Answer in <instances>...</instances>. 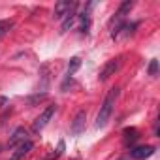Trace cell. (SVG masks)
<instances>
[{
    "label": "cell",
    "instance_id": "5bb4252c",
    "mask_svg": "<svg viewBox=\"0 0 160 160\" xmlns=\"http://www.w3.org/2000/svg\"><path fill=\"white\" fill-rule=\"evenodd\" d=\"M122 134H124V139H126V141H136V139L139 138L136 128H124V132H122Z\"/></svg>",
    "mask_w": 160,
    "mask_h": 160
},
{
    "label": "cell",
    "instance_id": "9c48e42d",
    "mask_svg": "<svg viewBox=\"0 0 160 160\" xmlns=\"http://www.w3.org/2000/svg\"><path fill=\"white\" fill-rule=\"evenodd\" d=\"M23 141H27V130H25L23 126H19V128L13 132V136L10 138L8 147H17V145H21Z\"/></svg>",
    "mask_w": 160,
    "mask_h": 160
},
{
    "label": "cell",
    "instance_id": "ba28073f",
    "mask_svg": "<svg viewBox=\"0 0 160 160\" xmlns=\"http://www.w3.org/2000/svg\"><path fill=\"white\" fill-rule=\"evenodd\" d=\"M34 149V143L30 141V139H27V141H23L21 145H17L15 147V151H13V154L10 156V160H23L30 151Z\"/></svg>",
    "mask_w": 160,
    "mask_h": 160
},
{
    "label": "cell",
    "instance_id": "30bf717a",
    "mask_svg": "<svg viewBox=\"0 0 160 160\" xmlns=\"http://www.w3.org/2000/svg\"><path fill=\"white\" fill-rule=\"evenodd\" d=\"M132 8H134V2H132V0H128V2L121 4V8H119V10H117V13H115V21H117V23H121V21H122V17H124Z\"/></svg>",
    "mask_w": 160,
    "mask_h": 160
},
{
    "label": "cell",
    "instance_id": "8fae6325",
    "mask_svg": "<svg viewBox=\"0 0 160 160\" xmlns=\"http://www.w3.org/2000/svg\"><path fill=\"white\" fill-rule=\"evenodd\" d=\"M75 21H77V13H75V12L68 13V15L62 19V32H66L68 28H72V27L75 25Z\"/></svg>",
    "mask_w": 160,
    "mask_h": 160
},
{
    "label": "cell",
    "instance_id": "7c38bea8",
    "mask_svg": "<svg viewBox=\"0 0 160 160\" xmlns=\"http://www.w3.org/2000/svg\"><path fill=\"white\" fill-rule=\"evenodd\" d=\"M79 66H81V58H79V57H73V58H70V64H68V73H66V77H72Z\"/></svg>",
    "mask_w": 160,
    "mask_h": 160
},
{
    "label": "cell",
    "instance_id": "3957f363",
    "mask_svg": "<svg viewBox=\"0 0 160 160\" xmlns=\"http://www.w3.org/2000/svg\"><path fill=\"white\" fill-rule=\"evenodd\" d=\"M121 66H122V57H121V55L115 57V58H111V60H108V62L104 64V68L100 70L98 79H100V81H108L111 75H115V73L121 70Z\"/></svg>",
    "mask_w": 160,
    "mask_h": 160
},
{
    "label": "cell",
    "instance_id": "9a60e30c",
    "mask_svg": "<svg viewBox=\"0 0 160 160\" xmlns=\"http://www.w3.org/2000/svg\"><path fill=\"white\" fill-rule=\"evenodd\" d=\"M149 73H151V75H156V73H158V60H156V58L151 60V64H149Z\"/></svg>",
    "mask_w": 160,
    "mask_h": 160
},
{
    "label": "cell",
    "instance_id": "277c9868",
    "mask_svg": "<svg viewBox=\"0 0 160 160\" xmlns=\"http://www.w3.org/2000/svg\"><path fill=\"white\" fill-rule=\"evenodd\" d=\"M75 8H77V2H68V0H60V2H57V4H55V12H53V15H55V19H64L68 13L75 12Z\"/></svg>",
    "mask_w": 160,
    "mask_h": 160
},
{
    "label": "cell",
    "instance_id": "6da1fadb",
    "mask_svg": "<svg viewBox=\"0 0 160 160\" xmlns=\"http://www.w3.org/2000/svg\"><path fill=\"white\" fill-rule=\"evenodd\" d=\"M117 98H119V87L109 89V92L106 94V98H104V102H102V106H100V111H98V115H96V128H104V126L108 124V121H109L111 115H113Z\"/></svg>",
    "mask_w": 160,
    "mask_h": 160
},
{
    "label": "cell",
    "instance_id": "4fadbf2b",
    "mask_svg": "<svg viewBox=\"0 0 160 160\" xmlns=\"http://www.w3.org/2000/svg\"><path fill=\"white\" fill-rule=\"evenodd\" d=\"M12 28H13V21L12 19H2V21H0V38L6 36Z\"/></svg>",
    "mask_w": 160,
    "mask_h": 160
},
{
    "label": "cell",
    "instance_id": "52a82bcc",
    "mask_svg": "<svg viewBox=\"0 0 160 160\" xmlns=\"http://www.w3.org/2000/svg\"><path fill=\"white\" fill-rule=\"evenodd\" d=\"M85 121H87V113H85L83 109H81V111H77L75 117H73V121H72L70 132H72L73 136H79V134L85 130Z\"/></svg>",
    "mask_w": 160,
    "mask_h": 160
},
{
    "label": "cell",
    "instance_id": "5b68a950",
    "mask_svg": "<svg viewBox=\"0 0 160 160\" xmlns=\"http://www.w3.org/2000/svg\"><path fill=\"white\" fill-rule=\"evenodd\" d=\"M136 27H138L136 23H121V25H117V27L113 28L111 38H113V40H122V38H128L130 34H134V28H136Z\"/></svg>",
    "mask_w": 160,
    "mask_h": 160
},
{
    "label": "cell",
    "instance_id": "7a4b0ae2",
    "mask_svg": "<svg viewBox=\"0 0 160 160\" xmlns=\"http://www.w3.org/2000/svg\"><path fill=\"white\" fill-rule=\"evenodd\" d=\"M55 111H57V104H51V106H47L38 117H36V121H34V124H32V130L38 134V132H42L47 124H49V121L53 119V115H55Z\"/></svg>",
    "mask_w": 160,
    "mask_h": 160
},
{
    "label": "cell",
    "instance_id": "8992f818",
    "mask_svg": "<svg viewBox=\"0 0 160 160\" xmlns=\"http://www.w3.org/2000/svg\"><path fill=\"white\" fill-rule=\"evenodd\" d=\"M154 151H156L154 145H139V147H134V149L130 151V156H132L134 160H145V158L152 156Z\"/></svg>",
    "mask_w": 160,
    "mask_h": 160
},
{
    "label": "cell",
    "instance_id": "2e32d148",
    "mask_svg": "<svg viewBox=\"0 0 160 160\" xmlns=\"http://www.w3.org/2000/svg\"><path fill=\"white\" fill-rule=\"evenodd\" d=\"M0 152H2V145H0Z\"/></svg>",
    "mask_w": 160,
    "mask_h": 160
}]
</instances>
